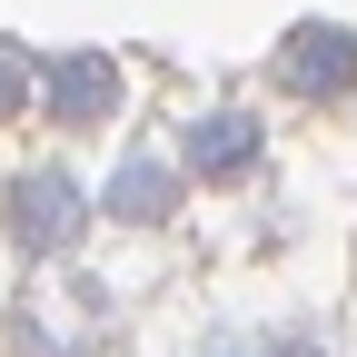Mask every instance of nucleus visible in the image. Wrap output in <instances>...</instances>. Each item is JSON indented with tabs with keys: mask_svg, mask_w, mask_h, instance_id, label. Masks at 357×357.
Masks as SVG:
<instances>
[{
	"mask_svg": "<svg viewBox=\"0 0 357 357\" xmlns=\"http://www.w3.org/2000/svg\"><path fill=\"white\" fill-rule=\"evenodd\" d=\"M169 199H178V178H169L159 159H129V169L109 178V218H139V229H149V218H169Z\"/></svg>",
	"mask_w": 357,
	"mask_h": 357,
	"instance_id": "obj_5",
	"label": "nucleus"
},
{
	"mask_svg": "<svg viewBox=\"0 0 357 357\" xmlns=\"http://www.w3.org/2000/svg\"><path fill=\"white\" fill-rule=\"evenodd\" d=\"M208 357H328L318 337H229V347H208Z\"/></svg>",
	"mask_w": 357,
	"mask_h": 357,
	"instance_id": "obj_7",
	"label": "nucleus"
},
{
	"mask_svg": "<svg viewBox=\"0 0 357 357\" xmlns=\"http://www.w3.org/2000/svg\"><path fill=\"white\" fill-rule=\"evenodd\" d=\"M278 89H298V100H347L357 89V40L328 30V20H298L278 40Z\"/></svg>",
	"mask_w": 357,
	"mask_h": 357,
	"instance_id": "obj_2",
	"label": "nucleus"
},
{
	"mask_svg": "<svg viewBox=\"0 0 357 357\" xmlns=\"http://www.w3.org/2000/svg\"><path fill=\"white\" fill-rule=\"evenodd\" d=\"M0 218H10V248H20V258H60L70 229L89 218V199H79L70 169H20L10 199H0Z\"/></svg>",
	"mask_w": 357,
	"mask_h": 357,
	"instance_id": "obj_1",
	"label": "nucleus"
},
{
	"mask_svg": "<svg viewBox=\"0 0 357 357\" xmlns=\"http://www.w3.org/2000/svg\"><path fill=\"white\" fill-rule=\"evenodd\" d=\"M30 89H40V60L0 40V119H10V109H30Z\"/></svg>",
	"mask_w": 357,
	"mask_h": 357,
	"instance_id": "obj_6",
	"label": "nucleus"
},
{
	"mask_svg": "<svg viewBox=\"0 0 357 357\" xmlns=\"http://www.w3.org/2000/svg\"><path fill=\"white\" fill-rule=\"evenodd\" d=\"M40 109H50L60 129H89L119 109V60L100 50H70V60H40Z\"/></svg>",
	"mask_w": 357,
	"mask_h": 357,
	"instance_id": "obj_3",
	"label": "nucleus"
},
{
	"mask_svg": "<svg viewBox=\"0 0 357 357\" xmlns=\"http://www.w3.org/2000/svg\"><path fill=\"white\" fill-rule=\"evenodd\" d=\"M178 159H189L199 178H248V169H258V119H248V109H208V119H189Z\"/></svg>",
	"mask_w": 357,
	"mask_h": 357,
	"instance_id": "obj_4",
	"label": "nucleus"
}]
</instances>
